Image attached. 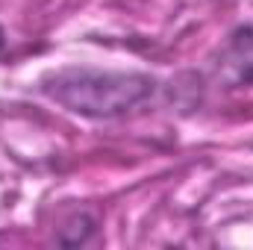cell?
<instances>
[{"mask_svg":"<svg viewBox=\"0 0 253 250\" xmlns=\"http://www.w3.org/2000/svg\"><path fill=\"white\" fill-rule=\"evenodd\" d=\"M156 83L147 74H115L91 68H65L44 77V94L59 106L88 115V118H115L135 109L153 94Z\"/></svg>","mask_w":253,"mask_h":250,"instance_id":"obj_1","label":"cell"},{"mask_svg":"<svg viewBox=\"0 0 253 250\" xmlns=\"http://www.w3.org/2000/svg\"><path fill=\"white\" fill-rule=\"evenodd\" d=\"M218 77H224L233 88L253 83V27L233 33L218 59Z\"/></svg>","mask_w":253,"mask_h":250,"instance_id":"obj_2","label":"cell"},{"mask_svg":"<svg viewBox=\"0 0 253 250\" xmlns=\"http://www.w3.org/2000/svg\"><path fill=\"white\" fill-rule=\"evenodd\" d=\"M0 50H3V30H0Z\"/></svg>","mask_w":253,"mask_h":250,"instance_id":"obj_3","label":"cell"}]
</instances>
